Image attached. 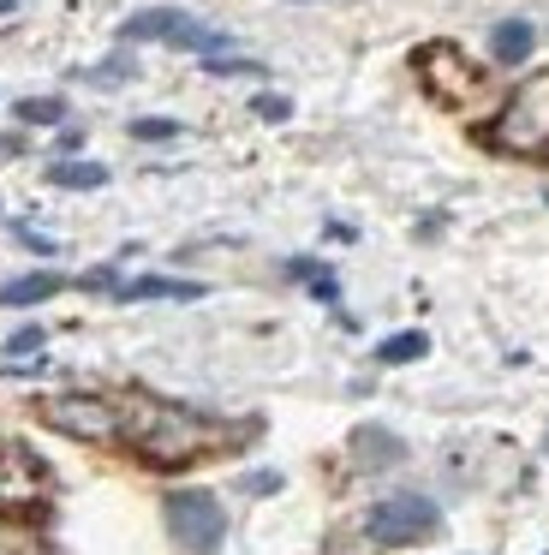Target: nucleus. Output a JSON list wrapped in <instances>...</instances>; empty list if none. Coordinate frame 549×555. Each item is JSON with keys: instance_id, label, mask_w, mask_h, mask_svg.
Listing matches in <instances>:
<instances>
[{"instance_id": "5", "label": "nucleus", "mask_w": 549, "mask_h": 555, "mask_svg": "<svg viewBox=\"0 0 549 555\" xmlns=\"http://www.w3.org/2000/svg\"><path fill=\"white\" fill-rule=\"evenodd\" d=\"M365 543L376 550H412V543H430L442 531V507L430 502L424 490H394V495H376L358 519Z\"/></svg>"}, {"instance_id": "23", "label": "nucleus", "mask_w": 549, "mask_h": 555, "mask_svg": "<svg viewBox=\"0 0 549 555\" xmlns=\"http://www.w3.org/2000/svg\"><path fill=\"white\" fill-rule=\"evenodd\" d=\"M119 281H126V275H119V263H95L90 275H78V287L84 293H119Z\"/></svg>"}, {"instance_id": "3", "label": "nucleus", "mask_w": 549, "mask_h": 555, "mask_svg": "<svg viewBox=\"0 0 549 555\" xmlns=\"http://www.w3.org/2000/svg\"><path fill=\"white\" fill-rule=\"evenodd\" d=\"M162 526L174 555H221L227 543V507L215 490H197V483H179V490L162 495Z\"/></svg>"}, {"instance_id": "18", "label": "nucleus", "mask_w": 549, "mask_h": 555, "mask_svg": "<svg viewBox=\"0 0 549 555\" xmlns=\"http://www.w3.org/2000/svg\"><path fill=\"white\" fill-rule=\"evenodd\" d=\"M48 347V328L42 323H24V328H12L7 340H0V364H18V359H36V352Z\"/></svg>"}, {"instance_id": "24", "label": "nucleus", "mask_w": 549, "mask_h": 555, "mask_svg": "<svg viewBox=\"0 0 549 555\" xmlns=\"http://www.w3.org/2000/svg\"><path fill=\"white\" fill-rule=\"evenodd\" d=\"M281 472H269V466H263V472H239V495H274V490H281Z\"/></svg>"}, {"instance_id": "25", "label": "nucleus", "mask_w": 549, "mask_h": 555, "mask_svg": "<svg viewBox=\"0 0 549 555\" xmlns=\"http://www.w3.org/2000/svg\"><path fill=\"white\" fill-rule=\"evenodd\" d=\"M30 543H24V526L12 514H0V555H24Z\"/></svg>"}, {"instance_id": "14", "label": "nucleus", "mask_w": 549, "mask_h": 555, "mask_svg": "<svg viewBox=\"0 0 549 555\" xmlns=\"http://www.w3.org/2000/svg\"><path fill=\"white\" fill-rule=\"evenodd\" d=\"M286 281L310 287V299H322V305H341V281H334V269L317 263V257H293V263H286Z\"/></svg>"}, {"instance_id": "12", "label": "nucleus", "mask_w": 549, "mask_h": 555, "mask_svg": "<svg viewBox=\"0 0 549 555\" xmlns=\"http://www.w3.org/2000/svg\"><path fill=\"white\" fill-rule=\"evenodd\" d=\"M537 49V25L532 18H501L496 30H489V61L496 66H525Z\"/></svg>"}, {"instance_id": "9", "label": "nucleus", "mask_w": 549, "mask_h": 555, "mask_svg": "<svg viewBox=\"0 0 549 555\" xmlns=\"http://www.w3.org/2000/svg\"><path fill=\"white\" fill-rule=\"evenodd\" d=\"M346 454H353L358 472H394L406 460V442L394 430H382V424H358L353 442H346Z\"/></svg>"}, {"instance_id": "19", "label": "nucleus", "mask_w": 549, "mask_h": 555, "mask_svg": "<svg viewBox=\"0 0 549 555\" xmlns=\"http://www.w3.org/2000/svg\"><path fill=\"white\" fill-rule=\"evenodd\" d=\"M126 132L138 138V144H174V138L186 132V126H179V120H167V114H138V120H131Z\"/></svg>"}, {"instance_id": "10", "label": "nucleus", "mask_w": 549, "mask_h": 555, "mask_svg": "<svg viewBox=\"0 0 549 555\" xmlns=\"http://www.w3.org/2000/svg\"><path fill=\"white\" fill-rule=\"evenodd\" d=\"M114 299H119V305H143V299L197 305V299H203V281H179V275H131V281H119Z\"/></svg>"}, {"instance_id": "16", "label": "nucleus", "mask_w": 549, "mask_h": 555, "mask_svg": "<svg viewBox=\"0 0 549 555\" xmlns=\"http://www.w3.org/2000/svg\"><path fill=\"white\" fill-rule=\"evenodd\" d=\"M84 85H95V90H119V85H131L138 78V66H131V54H107V61H95V66H84Z\"/></svg>"}, {"instance_id": "21", "label": "nucleus", "mask_w": 549, "mask_h": 555, "mask_svg": "<svg viewBox=\"0 0 549 555\" xmlns=\"http://www.w3.org/2000/svg\"><path fill=\"white\" fill-rule=\"evenodd\" d=\"M203 73H209V78H263V66L245 61V54H209Z\"/></svg>"}, {"instance_id": "22", "label": "nucleus", "mask_w": 549, "mask_h": 555, "mask_svg": "<svg viewBox=\"0 0 549 555\" xmlns=\"http://www.w3.org/2000/svg\"><path fill=\"white\" fill-rule=\"evenodd\" d=\"M251 114H257V120H269V126H286V120H293V102L274 96V90H263V96H251Z\"/></svg>"}, {"instance_id": "1", "label": "nucleus", "mask_w": 549, "mask_h": 555, "mask_svg": "<svg viewBox=\"0 0 549 555\" xmlns=\"http://www.w3.org/2000/svg\"><path fill=\"white\" fill-rule=\"evenodd\" d=\"M227 442H233V424H221L215 412L162 395H119V448L150 472L197 466V460L221 454Z\"/></svg>"}, {"instance_id": "2", "label": "nucleus", "mask_w": 549, "mask_h": 555, "mask_svg": "<svg viewBox=\"0 0 549 555\" xmlns=\"http://www.w3.org/2000/svg\"><path fill=\"white\" fill-rule=\"evenodd\" d=\"M36 424L66 442L84 448H119V400L114 395H90V388H60V395L36 400Z\"/></svg>"}, {"instance_id": "15", "label": "nucleus", "mask_w": 549, "mask_h": 555, "mask_svg": "<svg viewBox=\"0 0 549 555\" xmlns=\"http://www.w3.org/2000/svg\"><path fill=\"white\" fill-rule=\"evenodd\" d=\"M424 352H430V335H424V328H400V335L376 340V364H382V371H400V364H418Z\"/></svg>"}, {"instance_id": "26", "label": "nucleus", "mask_w": 549, "mask_h": 555, "mask_svg": "<svg viewBox=\"0 0 549 555\" xmlns=\"http://www.w3.org/2000/svg\"><path fill=\"white\" fill-rule=\"evenodd\" d=\"M18 150H24L18 132H0V156H18Z\"/></svg>"}, {"instance_id": "20", "label": "nucleus", "mask_w": 549, "mask_h": 555, "mask_svg": "<svg viewBox=\"0 0 549 555\" xmlns=\"http://www.w3.org/2000/svg\"><path fill=\"white\" fill-rule=\"evenodd\" d=\"M7 228H12V240H18L30 257H60V240H54V233L30 228V221H7Z\"/></svg>"}, {"instance_id": "6", "label": "nucleus", "mask_w": 549, "mask_h": 555, "mask_svg": "<svg viewBox=\"0 0 549 555\" xmlns=\"http://www.w3.org/2000/svg\"><path fill=\"white\" fill-rule=\"evenodd\" d=\"M119 42H167V49H186V54H221L227 42V30H215V25H203V18H191V13H179V7H143V13H131L126 25H119Z\"/></svg>"}, {"instance_id": "27", "label": "nucleus", "mask_w": 549, "mask_h": 555, "mask_svg": "<svg viewBox=\"0 0 549 555\" xmlns=\"http://www.w3.org/2000/svg\"><path fill=\"white\" fill-rule=\"evenodd\" d=\"M7 13H18V0H0V18H7Z\"/></svg>"}, {"instance_id": "11", "label": "nucleus", "mask_w": 549, "mask_h": 555, "mask_svg": "<svg viewBox=\"0 0 549 555\" xmlns=\"http://www.w3.org/2000/svg\"><path fill=\"white\" fill-rule=\"evenodd\" d=\"M54 293H66V275H54V269H30V275L0 281V311H30V305H48Z\"/></svg>"}, {"instance_id": "7", "label": "nucleus", "mask_w": 549, "mask_h": 555, "mask_svg": "<svg viewBox=\"0 0 549 555\" xmlns=\"http://www.w3.org/2000/svg\"><path fill=\"white\" fill-rule=\"evenodd\" d=\"M418 78H424V90L436 102H448V108H465L472 96H484V73L477 66H465L460 49H448V42H430V49L412 54Z\"/></svg>"}, {"instance_id": "17", "label": "nucleus", "mask_w": 549, "mask_h": 555, "mask_svg": "<svg viewBox=\"0 0 549 555\" xmlns=\"http://www.w3.org/2000/svg\"><path fill=\"white\" fill-rule=\"evenodd\" d=\"M12 120L18 126H66V96H24L12 108Z\"/></svg>"}, {"instance_id": "8", "label": "nucleus", "mask_w": 549, "mask_h": 555, "mask_svg": "<svg viewBox=\"0 0 549 555\" xmlns=\"http://www.w3.org/2000/svg\"><path fill=\"white\" fill-rule=\"evenodd\" d=\"M42 507V472L24 448H0V514H30Z\"/></svg>"}, {"instance_id": "4", "label": "nucleus", "mask_w": 549, "mask_h": 555, "mask_svg": "<svg viewBox=\"0 0 549 555\" xmlns=\"http://www.w3.org/2000/svg\"><path fill=\"white\" fill-rule=\"evenodd\" d=\"M484 138L501 156H544L549 150V73H532L525 85H513V96L496 108Z\"/></svg>"}, {"instance_id": "13", "label": "nucleus", "mask_w": 549, "mask_h": 555, "mask_svg": "<svg viewBox=\"0 0 549 555\" xmlns=\"http://www.w3.org/2000/svg\"><path fill=\"white\" fill-rule=\"evenodd\" d=\"M42 180L54 185V192H102L107 168H102V162H84V156H54Z\"/></svg>"}]
</instances>
